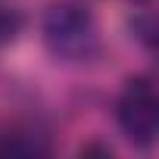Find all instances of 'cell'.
<instances>
[{
	"instance_id": "obj_1",
	"label": "cell",
	"mask_w": 159,
	"mask_h": 159,
	"mask_svg": "<svg viewBox=\"0 0 159 159\" xmlns=\"http://www.w3.org/2000/svg\"><path fill=\"white\" fill-rule=\"evenodd\" d=\"M44 44L56 59L84 62L100 50V28L97 19L78 3H56L44 16Z\"/></svg>"
},
{
	"instance_id": "obj_2",
	"label": "cell",
	"mask_w": 159,
	"mask_h": 159,
	"mask_svg": "<svg viewBox=\"0 0 159 159\" xmlns=\"http://www.w3.org/2000/svg\"><path fill=\"white\" fill-rule=\"evenodd\" d=\"M116 119L122 134L137 143L150 147L159 134V97L156 88L150 84V78H131L125 84L119 103H116Z\"/></svg>"
},
{
	"instance_id": "obj_3",
	"label": "cell",
	"mask_w": 159,
	"mask_h": 159,
	"mask_svg": "<svg viewBox=\"0 0 159 159\" xmlns=\"http://www.w3.org/2000/svg\"><path fill=\"white\" fill-rule=\"evenodd\" d=\"M47 153V143L41 134L28 128H7L0 131V156H41Z\"/></svg>"
},
{
	"instance_id": "obj_4",
	"label": "cell",
	"mask_w": 159,
	"mask_h": 159,
	"mask_svg": "<svg viewBox=\"0 0 159 159\" xmlns=\"http://www.w3.org/2000/svg\"><path fill=\"white\" fill-rule=\"evenodd\" d=\"M16 31H19V16L13 10H0V47L7 41H13Z\"/></svg>"
}]
</instances>
